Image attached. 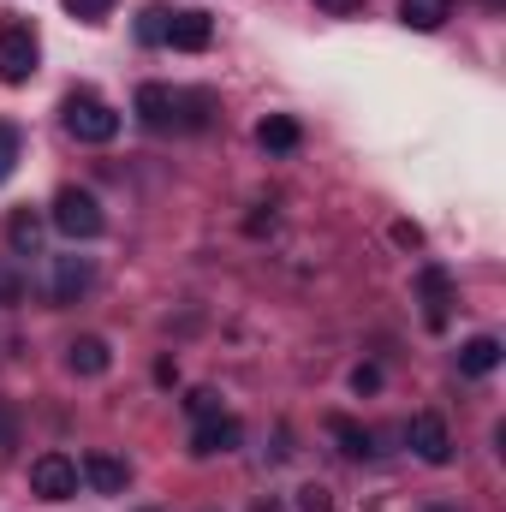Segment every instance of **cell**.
<instances>
[{
  "label": "cell",
  "instance_id": "obj_1",
  "mask_svg": "<svg viewBox=\"0 0 506 512\" xmlns=\"http://www.w3.org/2000/svg\"><path fill=\"white\" fill-rule=\"evenodd\" d=\"M54 227L72 239V245H90V239H102V227H108V215H102V203L90 197V191H78V185H66L60 197H54Z\"/></svg>",
  "mask_w": 506,
  "mask_h": 512
},
{
  "label": "cell",
  "instance_id": "obj_2",
  "mask_svg": "<svg viewBox=\"0 0 506 512\" xmlns=\"http://www.w3.org/2000/svg\"><path fill=\"white\" fill-rule=\"evenodd\" d=\"M66 131H72L78 143H114V137H120V114H114L102 96L72 90V96H66Z\"/></svg>",
  "mask_w": 506,
  "mask_h": 512
},
{
  "label": "cell",
  "instance_id": "obj_3",
  "mask_svg": "<svg viewBox=\"0 0 506 512\" xmlns=\"http://www.w3.org/2000/svg\"><path fill=\"white\" fill-rule=\"evenodd\" d=\"M36 72V36L30 24H6L0 30V84H30Z\"/></svg>",
  "mask_w": 506,
  "mask_h": 512
},
{
  "label": "cell",
  "instance_id": "obj_4",
  "mask_svg": "<svg viewBox=\"0 0 506 512\" xmlns=\"http://www.w3.org/2000/svg\"><path fill=\"white\" fill-rule=\"evenodd\" d=\"M30 489H36L42 501H72V495H78V465H72L66 453H42V459L30 465Z\"/></svg>",
  "mask_w": 506,
  "mask_h": 512
},
{
  "label": "cell",
  "instance_id": "obj_5",
  "mask_svg": "<svg viewBox=\"0 0 506 512\" xmlns=\"http://www.w3.org/2000/svg\"><path fill=\"white\" fill-rule=\"evenodd\" d=\"M405 441H411V453H417L423 465H447V459H453V435H447V423H441L435 411H417L411 429H405Z\"/></svg>",
  "mask_w": 506,
  "mask_h": 512
},
{
  "label": "cell",
  "instance_id": "obj_6",
  "mask_svg": "<svg viewBox=\"0 0 506 512\" xmlns=\"http://www.w3.org/2000/svg\"><path fill=\"white\" fill-rule=\"evenodd\" d=\"M167 42L179 48V54H203L209 42H215V18L209 12H167Z\"/></svg>",
  "mask_w": 506,
  "mask_h": 512
},
{
  "label": "cell",
  "instance_id": "obj_7",
  "mask_svg": "<svg viewBox=\"0 0 506 512\" xmlns=\"http://www.w3.org/2000/svg\"><path fill=\"white\" fill-rule=\"evenodd\" d=\"M239 441H245V429H239L233 417H221V411H215V417H197V429H191V453H197V459L233 453Z\"/></svg>",
  "mask_w": 506,
  "mask_h": 512
},
{
  "label": "cell",
  "instance_id": "obj_8",
  "mask_svg": "<svg viewBox=\"0 0 506 512\" xmlns=\"http://www.w3.org/2000/svg\"><path fill=\"white\" fill-rule=\"evenodd\" d=\"M131 108H137V120H143L149 131H173L179 126V90H167V84H143Z\"/></svg>",
  "mask_w": 506,
  "mask_h": 512
},
{
  "label": "cell",
  "instance_id": "obj_9",
  "mask_svg": "<svg viewBox=\"0 0 506 512\" xmlns=\"http://www.w3.org/2000/svg\"><path fill=\"white\" fill-rule=\"evenodd\" d=\"M417 292H423V322L441 334V328H447V310H453V280H447V268L429 262V268L417 274Z\"/></svg>",
  "mask_w": 506,
  "mask_h": 512
},
{
  "label": "cell",
  "instance_id": "obj_10",
  "mask_svg": "<svg viewBox=\"0 0 506 512\" xmlns=\"http://www.w3.org/2000/svg\"><path fill=\"white\" fill-rule=\"evenodd\" d=\"M90 280H96L90 256H60V262H54V304H78V298L90 292Z\"/></svg>",
  "mask_w": 506,
  "mask_h": 512
},
{
  "label": "cell",
  "instance_id": "obj_11",
  "mask_svg": "<svg viewBox=\"0 0 506 512\" xmlns=\"http://www.w3.org/2000/svg\"><path fill=\"white\" fill-rule=\"evenodd\" d=\"M108 364H114V352H108L102 334H78V340L66 346V370H72V376H108Z\"/></svg>",
  "mask_w": 506,
  "mask_h": 512
},
{
  "label": "cell",
  "instance_id": "obj_12",
  "mask_svg": "<svg viewBox=\"0 0 506 512\" xmlns=\"http://www.w3.org/2000/svg\"><path fill=\"white\" fill-rule=\"evenodd\" d=\"M126 459H114V453H84V483L96 489V495H120L126 489Z\"/></svg>",
  "mask_w": 506,
  "mask_h": 512
},
{
  "label": "cell",
  "instance_id": "obj_13",
  "mask_svg": "<svg viewBox=\"0 0 506 512\" xmlns=\"http://www.w3.org/2000/svg\"><path fill=\"white\" fill-rule=\"evenodd\" d=\"M447 18H453V0H399V24H405V30H423V36H429V30H441Z\"/></svg>",
  "mask_w": 506,
  "mask_h": 512
},
{
  "label": "cell",
  "instance_id": "obj_14",
  "mask_svg": "<svg viewBox=\"0 0 506 512\" xmlns=\"http://www.w3.org/2000/svg\"><path fill=\"white\" fill-rule=\"evenodd\" d=\"M501 340H495V334H477V340H465V346H459V370H465V376H489V370H501Z\"/></svg>",
  "mask_w": 506,
  "mask_h": 512
},
{
  "label": "cell",
  "instance_id": "obj_15",
  "mask_svg": "<svg viewBox=\"0 0 506 512\" xmlns=\"http://www.w3.org/2000/svg\"><path fill=\"white\" fill-rule=\"evenodd\" d=\"M256 143H262V149H274V155H292V149L304 143V126H298L292 114H268V120L256 126Z\"/></svg>",
  "mask_w": 506,
  "mask_h": 512
},
{
  "label": "cell",
  "instance_id": "obj_16",
  "mask_svg": "<svg viewBox=\"0 0 506 512\" xmlns=\"http://www.w3.org/2000/svg\"><path fill=\"white\" fill-rule=\"evenodd\" d=\"M6 245L18 256H36L42 251V215L36 209H12V221H6Z\"/></svg>",
  "mask_w": 506,
  "mask_h": 512
},
{
  "label": "cell",
  "instance_id": "obj_17",
  "mask_svg": "<svg viewBox=\"0 0 506 512\" xmlns=\"http://www.w3.org/2000/svg\"><path fill=\"white\" fill-rule=\"evenodd\" d=\"M328 435L340 441L346 459H370V453H376V435H370L364 423H352V417H328Z\"/></svg>",
  "mask_w": 506,
  "mask_h": 512
},
{
  "label": "cell",
  "instance_id": "obj_18",
  "mask_svg": "<svg viewBox=\"0 0 506 512\" xmlns=\"http://www.w3.org/2000/svg\"><path fill=\"white\" fill-rule=\"evenodd\" d=\"M209 120H215V96H209V90H185V96H179V126L203 131Z\"/></svg>",
  "mask_w": 506,
  "mask_h": 512
},
{
  "label": "cell",
  "instance_id": "obj_19",
  "mask_svg": "<svg viewBox=\"0 0 506 512\" xmlns=\"http://www.w3.org/2000/svg\"><path fill=\"white\" fill-rule=\"evenodd\" d=\"M18 149H24L18 126H12V120H0V185H6V179H12V167H18Z\"/></svg>",
  "mask_w": 506,
  "mask_h": 512
},
{
  "label": "cell",
  "instance_id": "obj_20",
  "mask_svg": "<svg viewBox=\"0 0 506 512\" xmlns=\"http://www.w3.org/2000/svg\"><path fill=\"white\" fill-rule=\"evenodd\" d=\"M137 42H167V12L161 6H143V18H137Z\"/></svg>",
  "mask_w": 506,
  "mask_h": 512
},
{
  "label": "cell",
  "instance_id": "obj_21",
  "mask_svg": "<svg viewBox=\"0 0 506 512\" xmlns=\"http://www.w3.org/2000/svg\"><path fill=\"white\" fill-rule=\"evenodd\" d=\"M298 512H334V489L304 483V489H298Z\"/></svg>",
  "mask_w": 506,
  "mask_h": 512
},
{
  "label": "cell",
  "instance_id": "obj_22",
  "mask_svg": "<svg viewBox=\"0 0 506 512\" xmlns=\"http://www.w3.org/2000/svg\"><path fill=\"white\" fill-rule=\"evenodd\" d=\"M185 411H191V417H215V411H221V393H215V387H191Z\"/></svg>",
  "mask_w": 506,
  "mask_h": 512
},
{
  "label": "cell",
  "instance_id": "obj_23",
  "mask_svg": "<svg viewBox=\"0 0 506 512\" xmlns=\"http://www.w3.org/2000/svg\"><path fill=\"white\" fill-rule=\"evenodd\" d=\"M108 6H114V0H66V12H72V18H84V24L108 18Z\"/></svg>",
  "mask_w": 506,
  "mask_h": 512
},
{
  "label": "cell",
  "instance_id": "obj_24",
  "mask_svg": "<svg viewBox=\"0 0 506 512\" xmlns=\"http://www.w3.org/2000/svg\"><path fill=\"white\" fill-rule=\"evenodd\" d=\"M352 393H381V370L376 364H358V370H352Z\"/></svg>",
  "mask_w": 506,
  "mask_h": 512
},
{
  "label": "cell",
  "instance_id": "obj_25",
  "mask_svg": "<svg viewBox=\"0 0 506 512\" xmlns=\"http://www.w3.org/2000/svg\"><path fill=\"white\" fill-rule=\"evenodd\" d=\"M18 298H24V280H18V274L0 262V304H18Z\"/></svg>",
  "mask_w": 506,
  "mask_h": 512
},
{
  "label": "cell",
  "instance_id": "obj_26",
  "mask_svg": "<svg viewBox=\"0 0 506 512\" xmlns=\"http://www.w3.org/2000/svg\"><path fill=\"white\" fill-rule=\"evenodd\" d=\"M393 245H399V251H417V245H423V233H417L411 221H399V227H393Z\"/></svg>",
  "mask_w": 506,
  "mask_h": 512
},
{
  "label": "cell",
  "instance_id": "obj_27",
  "mask_svg": "<svg viewBox=\"0 0 506 512\" xmlns=\"http://www.w3.org/2000/svg\"><path fill=\"white\" fill-rule=\"evenodd\" d=\"M245 233H251V239H262V233H274V209H268V215L256 209L251 221H245Z\"/></svg>",
  "mask_w": 506,
  "mask_h": 512
},
{
  "label": "cell",
  "instance_id": "obj_28",
  "mask_svg": "<svg viewBox=\"0 0 506 512\" xmlns=\"http://www.w3.org/2000/svg\"><path fill=\"white\" fill-rule=\"evenodd\" d=\"M316 6H322V12H334V18H346V12H358L364 0H316Z\"/></svg>",
  "mask_w": 506,
  "mask_h": 512
},
{
  "label": "cell",
  "instance_id": "obj_29",
  "mask_svg": "<svg viewBox=\"0 0 506 512\" xmlns=\"http://www.w3.org/2000/svg\"><path fill=\"white\" fill-rule=\"evenodd\" d=\"M155 382L173 387V382H179V364H173V358H161V364H155Z\"/></svg>",
  "mask_w": 506,
  "mask_h": 512
},
{
  "label": "cell",
  "instance_id": "obj_30",
  "mask_svg": "<svg viewBox=\"0 0 506 512\" xmlns=\"http://www.w3.org/2000/svg\"><path fill=\"white\" fill-rule=\"evenodd\" d=\"M483 6H489V12H501V0H483Z\"/></svg>",
  "mask_w": 506,
  "mask_h": 512
},
{
  "label": "cell",
  "instance_id": "obj_31",
  "mask_svg": "<svg viewBox=\"0 0 506 512\" xmlns=\"http://www.w3.org/2000/svg\"><path fill=\"white\" fill-rule=\"evenodd\" d=\"M429 512H453V507H429Z\"/></svg>",
  "mask_w": 506,
  "mask_h": 512
}]
</instances>
